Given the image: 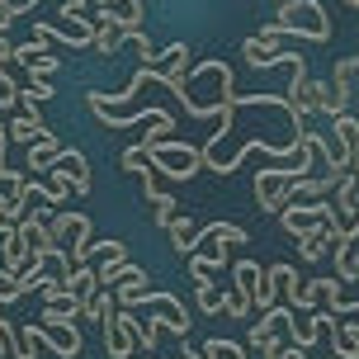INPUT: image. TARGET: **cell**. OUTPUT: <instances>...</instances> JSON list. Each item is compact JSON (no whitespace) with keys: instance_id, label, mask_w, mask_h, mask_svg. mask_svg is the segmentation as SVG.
<instances>
[{"instance_id":"f1b7e54d","label":"cell","mask_w":359,"mask_h":359,"mask_svg":"<svg viewBox=\"0 0 359 359\" xmlns=\"http://www.w3.org/2000/svg\"><path fill=\"white\" fill-rule=\"evenodd\" d=\"M269 274L279 279V288H284L288 307H298V298H303V284H298V269H293V265H269Z\"/></svg>"},{"instance_id":"4316f807","label":"cell","mask_w":359,"mask_h":359,"mask_svg":"<svg viewBox=\"0 0 359 359\" xmlns=\"http://www.w3.org/2000/svg\"><path fill=\"white\" fill-rule=\"evenodd\" d=\"M19 341H24V355L19 359H43L53 345H48V336H43V326H34V322H24L19 326Z\"/></svg>"},{"instance_id":"60d3db41","label":"cell","mask_w":359,"mask_h":359,"mask_svg":"<svg viewBox=\"0 0 359 359\" xmlns=\"http://www.w3.org/2000/svg\"><path fill=\"white\" fill-rule=\"evenodd\" d=\"M19 19V10H15V0H0V29L10 34V24Z\"/></svg>"},{"instance_id":"1f68e13d","label":"cell","mask_w":359,"mask_h":359,"mask_svg":"<svg viewBox=\"0 0 359 359\" xmlns=\"http://www.w3.org/2000/svg\"><path fill=\"white\" fill-rule=\"evenodd\" d=\"M331 189H336L331 180H322V175H303V180H298V194H293V198H307V203H317V198H326Z\"/></svg>"},{"instance_id":"8d00e7d4","label":"cell","mask_w":359,"mask_h":359,"mask_svg":"<svg viewBox=\"0 0 359 359\" xmlns=\"http://www.w3.org/2000/svg\"><path fill=\"white\" fill-rule=\"evenodd\" d=\"M222 312H227V317H251V303H246L236 288H227V293H222Z\"/></svg>"},{"instance_id":"277c9868","label":"cell","mask_w":359,"mask_h":359,"mask_svg":"<svg viewBox=\"0 0 359 359\" xmlns=\"http://www.w3.org/2000/svg\"><path fill=\"white\" fill-rule=\"evenodd\" d=\"M142 331L147 326L133 317V307H118L104 322V355L109 359H137L142 355Z\"/></svg>"},{"instance_id":"8992f818","label":"cell","mask_w":359,"mask_h":359,"mask_svg":"<svg viewBox=\"0 0 359 359\" xmlns=\"http://www.w3.org/2000/svg\"><path fill=\"white\" fill-rule=\"evenodd\" d=\"M350 100H359V57H341V62H336L322 114L326 118H341V114H350Z\"/></svg>"},{"instance_id":"e0dca14e","label":"cell","mask_w":359,"mask_h":359,"mask_svg":"<svg viewBox=\"0 0 359 359\" xmlns=\"http://www.w3.org/2000/svg\"><path fill=\"white\" fill-rule=\"evenodd\" d=\"M336 142H341L350 170H359V114H341L336 118Z\"/></svg>"},{"instance_id":"7402d4cb","label":"cell","mask_w":359,"mask_h":359,"mask_svg":"<svg viewBox=\"0 0 359 359\" xmlns=\"http://www.w3.org/2000/svg\"><path fill=\"white\" fill-rule=\"evenodd\" d=\"M298 255H303L307 265H317V260H326V255H331V227H317V232L298 236Z\"/></svg>"},{"instance_id":"d6a6232c","label":"cell","mask_w":359,"mask_h":359,"mask_svg":"<svg viewBox=\"0 0 359 359\" xmlns=\"http://www.w3.org/2000/svg\"><path fill=\"white\" fill-rule=\"evenodd\" d=\"M0 350H5V359H19V355H24V341H19V326L10 322V317H0Z\"/></svg>"},{"instance_id":"f546056e","label":"cell","mask_w":359,"mask_h":359,"mask_svg":"<svg viewBox=\"0 0 359 359\" xmlns=\"http://www.w3.org/2000/svg\"><path fill=\"white\" fill-rule=\"evenodd\" d=\"M29 293V284H24V274H15V269L0 265V303H19Z\"/></svg>"},{"instance_id":"9c48e42d","label":"cell","mask_w":359,"mask_h":359,"mask_svg":"<svg viewBox=\"0 0 359 359\" xmlns=\"http://www.w3.org/2000/svg\"><path fill=\"white\" fill-rule=\"evenodd\" d=\"M293 317H298L293 307H269V312H260V322L251 326V345H260V341H293L298 345V322Z\"/></svg>"},{"instance_id":"ab89813d","label":"cell","mask_w":359,"mask_h":359,"mask_svg":"<svg viewBox=\"0 0 359 359\" xmlns=\"http://www.w3.org/2000/svg\"><path fill=\"white\" fill-rule=\"evenodd\" d=\"M53 72H57V57L48 53V57H38L34 67H29V76H43V81H53Z\"/></svg>"},{"instance_id":"ffe728a7","label":"cell","mask_w":359,"mask_h":359,"mask_svg":"<svg viewBox=\"0 0 359 359\" xmlns=\"http://www.w3.org/2000/svg\"><path fill=\"white\" fill-rule=\"evenodd\" d=\"M147 279V269L137 265V260H123V265H114V269H100V288H128V284H142Z\"/></svg>"},{"instance_id":"e575fe53","label":"cell","mask_w":359,"mask_h":359,"mask_svg":"<svg viewBox=\"0 0 359 359\" xmlns=\"http://www.w3.org/2000/svg\"><path fill=\"white\" fill-rule=\"evenodd\" d=\"M194 298H198V307H203V312H222V293L213 288V279H198V284H194Z\"/></svg>"},{"instance_id":"9a60e30c","label":"cell","mask_w":359,"mask_h":359,"mask_svg":"<svg viewBox=\"0 0 359 359\" xmlns=\"http://www.w3.org/2000/svg\"><path fill=\"white\" fill-rule=\"evenodd\" d=\"M5 133H10V142H24V147H34L38 137H48V133H53V128H48V118H43V114H15V118H10V123H5Z\"/></svg>"},{"instance_id":"74e56055","label":"cell","mask_w":359,"mask_h":359,"mask_svg":"<svg viewBox=\"0 0 359 359\" xmlns=\"http://www.w3.org/2000/svg\"><path fill=\"white\" fill-rule=\"evenodd\" d=\"M24 95H29V100H38V104H43V100H53L57 90H53V81H43V76H29V90H24Z\"/></svg>"},{"instance_id":"ac0fdd59","label":"cell","mask_w":359,"mask_h":359,"mask_svg":"<svg viewBox=\"0 0 359 359\" xmlns=\"http://www.w3.org/2000/svg\"><path fill=\"white\" fill-rule=\"evenodd\" d=\"M232 279H236V293L255 307V293H260V284H265V269L255 265V260H236V265H232Z\"/></svg>"},{"instance_id":"bcb514c9","label":"cell","mask_w":359,"mask_h":359,"mask_svg":"<svg viewBox=\"0 0 359 359\" xmlns=\"http://www.w3.org/2000/svg\"><path fill=\"white\" fill-rule=\"evenodd\" d=\"M0 38H5V29H0Z\"/></svg>"},{"instance_id":"ba28073f","label":"cell","mask_w":359,"mask_h":359,"mask_svg":"<svg viewBox=\"0 0 359 359\" xmlns=\"http://www.w3.org/2000/svg\"><path fill=\"white\" fill-rule=\"evenodd\" d=\"M29 217V175L0 170V222H24Z\"/></svg>"},{"instance_id":"7a4b0ae2","label":"cell","mask_w":359,"mask_h":359,"mask_svg":"<svg viewBox=\"0 0 359 359\" xmlns=\"http://www.w3.org/2000/svg\"><path fill=\"white\" fill-rule=\"evenodd\" d=\"M307 170L303 165H260V175H255V208L260 213H284L293 194H298V180Z\"/></svg>"},{"instance_id":"2e32d148","label":"cell","mask_w":359,"mask_h":359,"mask_svg":"<svg viewBox=\"0 0 359 359\" xmlns=\"http://www.w3.org/2000/svg\"><path fill=\"white\" fill-rule=\"evenodd\" d=\"M62 151H67V147L57 142V133H48V137H38V142L29 147V156H24V165H29V175H38V170H53Z\"/></svg>"},{"instance_id":"7bdbcfd3","label":"cell","mask_w":359,"mask_h":359,"mask_svg":"<svg viewBox=\"0 0 359 359\" xmlns=\"http://www.w3.org/2000/svg\"><path fill=\"white\" fill-rule=\"evenodd\" d=\"M53 5H72V0H53Z\"/></svg>"},{"instance_id":"3957f363","label":"cell","mask_w":359,"mask_h":359,"mask_svg":"<svg viewBox=\"0 0 359 359\" xmlns=\"http://www.w3.org/2000/svg\"><path fill=\"white\" fill-rule=\"evenodd\" d=\"M147 147V161L151 170H161L165 180H194L203 170V147H189V142H142Z\"/></svg>"},{"instance_id":"484cf974","label":"cell","mask_w":359,"mask_h":359,"mask_svg":"<svg viewBox=\"0 0 359 359\" xmlns=\"http://www.w3.org/2000/svg\"><path fill=\"white\" fill-rule=\"evenodd\" d=\"M165 232H170V246H175L180 255H194V236H198V227L189 222V213H180L175 222L165 227Z\"/></svg>"},{"instance_id":"30bf717a","label":"cell","mask_w":359,"mask_h":359,"mask_svg":"<svg viewBox=\"0 0 359 359\" xmlns=\"http://www.w3.org/2000/svg\"><path fill=\"white\" fill-rule=\"evenodd\" d=\"M90 19H95V48H90L95 57H114L118 48H123V43H133V34H128L123 24L109 15V10H95Z\"/></svg>"},{"instance_id":"d4e9b609","label":"cell","mask_w":359,"mask_h":359,"mask_svg":"<svg viewBox=\"0 0 359 359\" xmlns=\"http://www.w3.org/2000/svg\"><path fill=\"white\" fill-rule=\"evenodd\" d=\"M109 15L118 19V24H123L133 38L147 34V29H142V0H109Z\"/></svg>"},{"instance_id":"52a82bcc","label":"cell","mask_w":359,"mask_h":359,"mask_svg":"<svg viewBox=\"0 0 359 359\" xmlns=\"http://www.w3.org/2000/svg\"><path fill=\"white\" fill-rule=\"evenodd\" d=\"M331 217H336V208L317 198V203H288L284 213H279V222H284V232L298 241V236H307V232H317V227H326Z\"/></svg>"},{"instance_id":"ee69618b","label":"cell","mask_w":359,"mask_h":359,"mask_svg":"<svg viewBox=\"0 0 359 359\" xmlns=\"http://www.w3.org/2000/svg\"><path fill=\"white\" fill-rule=\"evenodd\" d=\"M137 359H151V355H137Z\"/></svg>"},{"instance_id":"d6986e66","label":"cell","mask_w":359,"mask_h":359,"mask_svg":"<svg viewBox=\"0 0 359 359\" xmlns=\"http://www.w3.org/2000/svg\"><path fill=\"white\" fill-rule=\"evenodd\" d=\"M15 227H19V236L29 241V251H53V246H57L53 232H48V217H43V213H29L24 222H15Z\"/></svg>"},{"instance_id":"d590c367","label":"cell","mask_w":359,"mask_h":359,"mask_svg":"<svg viewBox=\"0 0 359 359\" xmlns=\"http://www.w3.org/2000/svg\"><path fill=\"white\" fill-rule=\"evenodd\" d=\"M203 359H246L241 355V345H232V341H203Z\"/></svg>"},{"instance_id":"8fae6325","label":"cell","mask_w":359,"mask_h":359,"mask_svg":"<svg viewBox=\"0 0 359 359\" xmlns=\"http://www.w3.org/2000/svg\"><path fill=\"white\" fill-rule=\"evenodd\" d=\"M147 312H156L165 322V331H175V336H189V312H184V303H180L175 293H147L142 298Z\"/></svg>"},{"instance_id":"4fadbf2b","label":"cell","mask_w":359,"mask_h":359,"mask_svg":"<svg viewBox=\"0 0 359 359\" xmlns=\"http://www.w3.org/2000/svg\"><path fill=\"white\" fill-rule=\"evenodd\" d=\"M38 326H43V336H48V345H53V355L81 359L86 341H81V326H76V322H38Z\"/></svg>"},{"instance_id":"f35d334b","label":"cell","mask_w":359,"mask_h":359,"mask_svg":"<svg viewBox=\"0 0 359 359\" xmlns=\"http://www.w3.org/2000/svg\"><path fill=\"white\" fill-rule=\"evenodd\" d=\"M331 317H336V322H345V326H355V331H359V303H341L336 312H331Z\"/></svg>"},{"instance_id":"5bb4252c","label":"cell","mask_w":359,"mask_h":359,"mask_svg":"<svg viewBox=\"0 0 359 359\" xmlns=\"http://www.w3.org/2000/svg\"><path fill=\"white\" fill-rule=\"evenodd\" d=\"M0 255H5V269H15V274H24L29 260H34V251H29V241L19 236L15 222H0Z\"/></svg>"},{"instance_id":"83f0119b","label":"cell","mask_w":359,"mask_h":359,"mask_svg":"<svg viewBox=\"0 0 359 359\" xmlns=\"http://www.w3.org/2000/svg\"><path fill=\"white\" fill-rule=\"evenodd\" d=\"M114 312H118V298H114V288H100V293H95V298L86 303V317H90V322H109Z\"/></svg>"},{"instance_id":"cb8c5ba5","label":"cell","mask_w":359,"mask_h":359,"mask_svg":"<svg viewBox=\"0 0 359 359\" xmlns=\"http://www.w3.org/2000/svg\"><path fill=\"white\" fill-rule=\"evenodd\" d=\"M128 260V246L123 241H90V265L95 269H114Z\"/></svg>"},{"instance_id":"4dcf8cb0","label":"cell","mask_w":359,"mask_h":359,"mask_svg":"<svg viewBox=\"0 0 359 359\" xmlns=\"http://www.w3.org/2000/svg\"><path fill=\"white\" fill-rule=\"evenodd\" d=\"M118 165H123L128 175H151V161H147V147H142V142L128 147L123 156H118Z\"/></svg>"},{"instance_id":"7c38bea8","label":"cell","mask_w":359,"mask_h":359,"mask_svg":"<svg viewBox=\"0 0 359 359\" xmlns=\"http://www.w3.org/2000/svg\"><path fill=\"white\" fill-rule=\"evenodd\" d=\"M48 175H53V180H67V184H72L81 198L90 194V165H86V156H81L76 147H67V151L57 156V165L48 170Z\"/></svg>"},{"instance_id":"b9f144b4","label":"cell","mask_w":359,"mask_h":359,"mask_svg":"<svg viewBox=\"0 0 359 359\" xmlns=\"http://www.w3.org/2000/svg\"><path fill=\"white\" fill-rule=\"evenodd\" d=\"M175 359H203V350H180Z\"/></svg>"},{"instance_id":"7dc6e473","label":"cell","mask_w":359,"mask_h":359,"mask_svg":"<svg viewBox=\"0 0 359 359\" xmlns=\"http://www.w3.org/2000/svg\"><path fill=\"white\" fill-rule=\"evenodd\" d=\"M0 307H5V303H0ZM0 317H5V312H0Z\"/></svg>"},{"instance_id":"836d02e7","label":"cell","mask_w":359,"mask_h":359,"mask_svg":"<svg viewBox=\"0 0 359 359\" xmlns=\"http://www.w3.org/2000/svg\"><path fill=\"white\" fill-rule=\"evenodd\" d=\"M15 57H19V67L29 72L38 57H48V38H29V43H15Z\"/></svg>"},{"instance_id":"6da1fadb","label":"cell","mask_w":359,"mask_h":359,"mask_svg":"<svg viewBox=\"0 0 359 359\" xmlns=\"http://www.w3.org/2000/svg\"><path fill=\"white\" fill-rule=\"evenodd\" d=\"M279 34H298L307 43H326L331 38V15L317 0H284V5H274V19L260 29V38H279Z\"/></svg>"},{"instance_id":"603a6c76","label":"cell","mask_w":359,"mask_h":359,"mask_svg":"<svg viewBox=\"0 0 359 359\" xmlns=\"http://www.w3.org/2000/svg\"><path fill=\"white\" fill-rule=\"evenodd\" d=\"M326 336H331V350H336L341 359H359V331L355 326H345V322L331 317V331H326Z\"/></svg>"},{"instance_id":"f6af8a7d","label":"cell","mask_w":359,"mask_h":359,"mask_svg":"<svg viewBox=\"0 0 359 359\" xmlns=\"http://www.w3.org/2000/svg\"><path fill=\"white\" fill-rule=\"evenodd\" d=\"M0 359H5V350H0Z\"/></svg>"},{"instance_id":"44dd1931","label":"cell","mask_w":359,"mask_h":359,"mask_svg":"<svg viewBox=\"0 0 359 359\" xmlns=\"http://www.w3.org/2000/svg\"><path fill=\"white\" fill-rule=\"evenodd\" d=\"M336 213H341V222L345 217H350V222L359 217V170H350V175L336 184Z\"/></svg>"},{"instance_id":"5b68a950","label":"cell","mask_w":359,"mask_h":359,"mask_svg":"<svg viewBox=\"0 0 359 359\" xmlns=\"http://www.w3.org/2000/svg\"><path fill=\"white\" fill-rule=\"evenodd\" d=\"M48 232L76 265H90V217L86 213H48Z\"/></svg>"}]
</instances>
